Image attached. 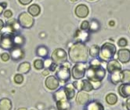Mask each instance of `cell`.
I'll use <instances>...</instances> for the list:
<instances>
[{"mask_svg":"<svg viewBox=\"0 0 130 110\" xmlns=\"http://www.w3.org/2000/svg\"><path fill=\"white\" fill-rule=\"evenodd\" d=\"M93 85H92V82L89 79H82V90L89 92L93 90Z\"/></svg>","mask_w":130,"mask_h":110,"instance_id":"cell-23","label":"cell"},{"mask_svg":"<svg viewBox=\"0 0 130 110\" xmlns=\"http://www.w3.org/2000/svg\"><path fill=\"white\" fill-rule=\"evenodd\" d=\"M53 98H54L55 102H57V101H60L63 99L68 98L66 96V93H65L64 88H60L58 90L56 91V92L53 94Z\"/></svg>","mask_w":130,"mask_h":110,"instance_id":"cell-21","label":"cell"},{"mask_svg":"<svg viewBox=\"0 0 130 110\" xmlns=\"http://www.w3.org/2000/svg\"><path fill=\"white\" fill-rule=\"evenodd\" d=\"M85 110H104V107L97 101H92L86 105Z\"/></svg>","mask_w":130,"mask_h":110,"instance_id":"cell-16","label":"cell"},{"mask_svg":"<svg viewBox=\"0 0 130 110\" xmlns=\"http://www.w3.org/2000/svg\"><path fill=\"white\" fill-rule=\"evenodd\" d=\"M57 64L53 63L52 65H51V66L49 68V69H50L51 72H54V71L57 70Z\"/></svg>","mask_w":130,"mask_h":110,"instance_id":"cell-42","label":"cell"},{"mask_svg":"<svg viewBox=\"0 0 130 110\" xmlns=\"http://www.w3.org/2000/svg\"><path fill=\"white\" fill-rule=\"evenodd\" d=\"M69 58L73 63H86L89 59V50L87 46L82 42L73 44L68 51Z\"/></svg>","mask_w":130,"mask_h":110,"instance_id":"cell-1","label":"cell"},{"mask_svg":"<svg viewBox=\"0 0 130 110\" xmlns=\"http://www.w3.org/2000/svg\"><path fill=\"white\" fill-rule=\"evenodd\" d=\"M107 69L110 74L115 72L122 71V65H120V63L117 60H110V61H108L107 65Z\"/></svg>","mask_w":130,"mask_h":110,"instance_id":"cell-13","label":"cell"},{"mask_svg":"<svg viewBox=\"0 0 130 110\" xmlns=\"http://www.w3.org/2000/svg\"><path fill=\"white\" fill-rule=\"evenodd\" d=\"M28 13L33 16V17H36V16H39L41 13V8L39 5L37 4H32L31 6H30L28 7Z\"/></svg>","mask_w":130,"mask_h":110,"instance_id":"cell-24","label":"cell"},{"mask_svg":"<svg viewBox=\"0 0 130 110\" xmlns=\"http://www.w3.org/2000/svg\"><path fill=\"white\" fill-rule=\"evenodd\" d=\"M89 1H94V0H89Z\"/></svg>","mask_w":130,"mask_h":110,"instance_id":"cell-52","label":"cell"},{"mask_svg":"<svg viewBox=\"0 0 130 110\" xmlns=\"http://www.w3.org/2000/svg\"><path fill=\"white\" fill-rule=\"evenodd\" d=\"M110 80L113 84H118L122 82V71H118L111 73L110 76Z\"/></svg>","mask_w":130,"mask_h":110,"instance_id":"cell-20","label":"cell"},{"mask_svg":"<svg viewBox=\"0 0 130 110\" xmlns=\"http://www.w3.org/2000/svg\"><path fill=\"white\" fill-rule=\"evenodd\" d=\"M118 44L119 47H124L125 46H127L128 44V41L125 38H121L118 41Z\"/></svg>","mask_w":130,"mask_h":110,"instance_id":"cell-34","label":"cell"},{"mask_svg":"<svg viewBox=\"0 0 130 110\" xmlns=\"http://www.w3.org/2000/svg\"><path fill=\"white\" fill-rule=\"evenodd\" d=\"M3 9H4V8H3L1 5H0V15H1V14L3 13Z\"/></svg>","mask_w":130,"mask_h":110,"instance_id":"cell-46","label":"cell"},{"mask_svg":"<svg viewBox=\"0 0 130 110\" xmlns=\"http://www.w3.org/2000/svg\"><path fill=\"white\" fill-rule=\"evenodd\" d=\"M49 74H50V70H48V69H45L42 72V75L43 76H49Z\"/></svg>","mask_w":130,"mask_h":110,"instance_id":"cell-44","label":"cell"},{"mask_svg":"<svg viewBox=\"0 0 130 110\" xmlns=\"http://www.w3.org/2000/svg\"><path fill=\"white\" fill-rule=\"evenodd\" d=\"M90 65H100V61L98 59H93L90 61Z\"/></svg>","mask_w":130,"mask_h":110,"instance_id":"cell-39","label":"cell"},{"mask_svg":"<svg viewBox=\"0 0 130 110\" xmlns=\"http://www.w3.org/2000/svg\"><path fill=\"white\" fill-rule=\"evenodd\" d=\"M56 76L63 84L67 82L71 78V70L68 64L64 63L63 65H61L57 68V72H56Z\"/></svg>","mask_w":130,"mask_h":110,"instance_id":"cell-4","label":"cell"},{"mask_svg":"<svg viewBox=\"0 0 130 110\" xmlns=\"http://www.w3.org/2000/svg\"><path fill=\"white\" fill-rule=\"evenodd\" d=\"M0 5H1L3 8H6V6H7L6 3H0Z\"/></svg>","mask_w":130,"mask_h":110,"instance_id":"cell-47","label":"cell"},{"mask_svg":"<svg viewBox=\"0 0 130 110\" xmlns=\"http://www.w3.org/2000/svg\"><path fill=\"white\" fill-rule=\"evenodd\" d=\"M51 59L53 63L57 64V65H61L63 64L66 63L68 61V54L67 52L63 49L58 48L56 49L51 55Z\"/></svg>","mask_w":130,"mask_h":110,"instance_id":"cell-5","label":"cell"},{"mask_svg":"<svg viewBox=\"0 0 130 110\" xmlns=\"http://www.w3.org/2000/svg\"><path fill=\"white\" fill-rule=\"evenodd\" d=\"M17 110H27L26 108H23V107H21V108H19Z\"/></svg>","mask_w":130,"mask_h":110,"instance_id":"cell-48","label":"cell"},{"mask_svg":"<svg viewBox=\"0 0 130 110\" xmlns=\"http://www.w3.org/2000/svg\"><path fill=\"white\" fill-rule=\"evenodd\" d=\"M73 85L75 89L78 90H82V80L81 81H75L73 82Z\"/></svg>","mask_w":130,"mask_h":110,"instance_id":"cell-37","label":"cell"},{"mask_svg":"<svg viewBox=\"0 0 130 110\" xmlns=\"http://www.w3.org/2000/svg\"><path fill=\"white\" fill-rule=\"evenodd\" d=\"M116 53V47L113 43H106L100 48V57L104 60L113 58Z\"/></svg>","mask_w":130,"mask_h":110,"instance_id":"cell-3","label":"cell"},{"mask_svg":"<svg viewBox=\"0 0 130 110\" xmlns=\"http://www.w3.org/2000/svg\"><path fill=\"white\" fill-rule=\"evenodd\" d=\"M12 102L6 98L0 100V110H11L12 109Z\"/></svg>","mask_w":130,"mask_h":110,"instance_id":"cell-19","label":"cell"},{"mask_svg":"<svg viewBox=\"0 0 130 110\" xmlns=\"http://www.w3.org/2000/svg\"><path fill=\"white\" fill-rule=\"evenodd\" d=\"M10 57L14 61H20L24 57V52L19 47H14L10 50Z\"/></svg>","mask_w":130,"mask_h":110,"instance_id":"cell-12","label":"cell"},{"mask_svg":"<svg viewBox=\"0 0 130 110\" xmlns=\"http://www.w3.org/2000/svg\"><path fill=\"white\" fill-rule=\"evenodd\" d=\"M106 102L110 105H115L118 102V97L114 93H110L108 94L107 96H106Z\"/></svg>","mask_w":130,"mask_h":110,"instance_id":"cell-26","label":"cell"},{"mask_svg":"<svg viewBox=\"0 0 130 110\" xmlns=\"http://www.w3.org/2000/svg\"><path fill=\"white\" fill-rule=\"evenodd\" d=\"M0 56H1V59H2V61H4V62H6V61H8L10 59V55L8 53H3L1 55H0Z\"/></svg>","mask_w":130,"mask_h":110,"instance_id":"cell-35","label":"cell"},{"mask_svg":"<svg viewBox=\"0 0 130 110\" xmlns=\"http://www.w3.org/2000/svg\"><path fill=\"white\" fill-rule=\"evenodd\" d=\"M92 84L93 85L94 89H98L101 86V82H92Z\"/></svg>","mask_w":130,"mask_h":110,"instance_id":"cell-41","label":"cell"},{"mask_svg":"<svg viewBox=\"0 0 130 110\" xmlns=\"http://www.w3.org/2000/svg\"><path fill=\"white\" fill-rule=\"evenodd\" d=\"M13 39L10 35H3L0 39V47L3 50H11L13 47Z\"/></svg>","mask_w":130,"mask_h":110,"instance_id":"cell-8","label":"cell"},{"mask_svg":"<svg viewBox=\"0 0 130 110\" xmlns=\"http://www.w3.org/2000/svg\"><path fill=\"white\" fill-rule=\"evenodd\" d=\"M48 53H49V50H48L47 47H45V46H40V47H39L36 50L37 56L40 57V58H45L48 56Z\"/></svg>","mask_w":130,"mask_h":110,"instance_id":"cell-25","label":"cell"},{"mask_svg":"<svg viewBox=\"0 0 130 110\" xmlns=\"http://www.w3.org/2000/svg\"><path fill=\"white\" fill-rule=\"evenodd\" d=\"M122 82L123 84H130V70L122 71Z\"/></svg>","mask_w":130,"mask_h":110,"instance_id":"cell-27","label":"cell"},{"mask_svg":"<svg viewBox=\"0 0 130 110\" xmlns=\"http://www.w3.org/2000/svg\"><path fill=\"white\" fill-rule=\"evenodd\" d=\"M119 94L123 98H130V84H123L118 88Z\"/></svg>","mask_w":130,"mask_h":110,"instance_id":"cell-15","label":"cell"},{"mask_svg":"<svg viewBox=\"0 0 130 110\" xmlns=\"http://www.w3.org/2000/svg\"><path fill=\"white\" fill-rule=\"evenodd\" d=\"M75 13L79 18H86L89 14V8L84 4H80L76 6Z\"/></svg>","mask_w":130,"mask_h":110,"instance_id":"cell-14","label":"cell"},{"mask_svg":"<svg viewBox=\"0 0 130 110\" xmlns=\"http://www.w3.org/2000/svg\"><path fill=\"white\" fill-rule=\"evenodd\" d=\"M118 58L123 63L126 64L130 61V50L128 49H121L118 51Z\"/></svg>","mask_w":130,"mask_h":110,"instance_id":"cell-11","label":"cell"},{"mask_svg":"<svg viewBox=\"0 0 130 110\" xmlns=\"http://www.w3.org/2000/svg\"><path fill=\"white\" fill-rule=\"evenodd\" d=\"M18 1H19V3L21 4H22L24 6H26V5H28L29 3H31L32 0H18Z\"/></svg>","mask_w":130,"mask_h":110,"instance_id":"cell-40","label":"cell"},{"mask_svg":"<svg viewBox=\"0 0 130 110\" xmlns=\"http://www.w3.org/2000/svg\"><path fill=\"white\" fill-rule=\"evenodd\" d=\"M56 104H57V108L58 110H69L71 106L68 98L57 101L56 102Z\"/></svg>","mask_w":130,"mask_h":110,"instance_id":"cell-17","label":"cell"},{"mask_svg":"<svg viewBox=\"0 0 130 110\" xmlns=\"http://www.w3.org/2000/svg\"><path fill=\"white\" fill-rule=\"evenodd\" d=\"M3 15H4V17H6V18H10V17H12V15H13V13H12L11 10H6V11L4 12Z\"/></svg>","mask_w":130,"mask_h":110,"instance_id":"cell-38","label":"cell"},{"mask_svg":"<svg viewBox=\"0 0 130 110\" xmlns=\"http://www.w3.org/2000/svg\"><path fill=\"white\" fill-rule=\"evenodd\" d=\"M34 67L37 70H41L42 69L44 66V61L41 59H37L34 61Z\"/></svg>","mask_w":130,"mask_h":110,"instance_id":"cell-29","label":"cell"},{"mask_svg":"<svg viewBox=\"0 0 130 110\" xmlns=\"http://www.w3.org/2000/svg\"><path fill=\"white\" fill-rule=\"evenodd\" d=\"M100 53V48L97 45H92L89 49V55L92 58H96Z\"/></svg>","mask_w":130,"mask_h":110,"instance_id":"cell-28","label":"cell"},{"mask_svg":"<svg viewBox=\"0 0 130 110\" xmlns=\"http://www.w3.org/2000/svg\"><path fill=\"white\" fill-rule=\"evenodd\" d=\"M99 29V23L96 21H92L90 24V30L91 31H96Z\"/></svg>","mask_w":130,"mask_h":110,"instance_id":"cell-33","label":"cell"},{"mask_svg":"<svg viewBox=\"0 0 130 110\" xmlns=\"http://www.w3.org/2000/svg\"><path fill=\"white\" fill-rule=\"evenodd\" d=\"M53 63V61H52V59H49V58H46L45 61H44V66H45V68H49L50 66H51V65Z\"/></svg>","mask_w":130,"mask_h":110,"instance_id":"cell-36","label":"cell"},{"mask_svg":"<svg viewBox=\"0 0 130 110\" xmlns=\"http://www.w3.org/2000/svg\"><path fill=\"white\" fill-rule=\"evenodd\" d=\"M3 27H4V22L0 19V31L3 29Z\"/></svg>","mask_w":130,"mask_h":110,"instance_id":"cell-45","label":"cell"},{"mask_svg":"<svg viewBox=\"0 0 130 110\" xmlns=\"http://www.w3.org/2000/svg\"><path fill=\"white\" fill-rule=\"evenodd\" d=\"M45 86L50 90H57L60 86V80L57 76H50L45 79Z\"/></svg>","mask_w":130,"mask_h":110,"instance_id":"cell-9","label":"cell"},{"mask_svg":"<svg viewBox=\"0 0 130 110\" xmlns=\"http://www.w3.org/2000/svg\"><path fill=\"white\" fill-rule=\"evenodd\" d=\"M13 43L16 45V47H19V46H21L24 44V38L22 36L20 35H17L13 38Z\"/></svg>","mask_w":130,"mask_h":110,"instance_id":"cell-30","label":"cell"},{"mask_svg":"<svg viewBox=\"0 0 130 110\" xmlns=\"http://www.w3.org/2000/svg\"><path fill=\"white\" fill-rule=\"evenodd\" d=\"M14 82H16V84H21L24 81V76H22V74H21V73H19V74H16L14 76Z\"/></svg>","mask_w":130,"mask_h":110,"instance_id":"cell-31","label":"cell"},{"mask_svg":"<svg viewBox=\"0 0 130 110\" xmlns=\"http://www.w3.org/2000/svg\"><path fill=\"white\" fill-rule=\"evenodd\" d=\"M86 77L92 82H101L106 76V70L101 65H91L87 68Z\"/></svg>","mask_w":130,"mask_h":110,"instance_id":"cell-2","label":"cell"},{"mask_svg":"<svg viewBox=\"0 0 130 110\" xmlns=\"http://www.w3.org/2000/svg\"><path fill=\"white\" fill-rule=\"evenodd\" d=\"M71 2H77L78 0H71Z\"/></svg>","mask_w":130,"mask_h":110,"instance_id":"cell-50","label":"cell"},{"mask_svg":"<svg viewBox=\"0 0 130 110\" xmlns=\"http://www.w3.org/2000/svg\"><path fill=\"white\" fill-rule=\"evenodd\" d=\"M126 107L128 110H130V98H128L126 101Z\"/></svg>","mask_w":130,"mask_h":110,"instance_id":"cell-43","label":"cell"},{"mask_svg":"<svg viewBox=\"0 0 130 110\" xmlns=\"http://www.w3.org/2000/svg\"><path fill=\"white\" fill-rule=\"evenodd\" d=\"M34 18L28 13L23 12L18 17V23H19V24L21 27L24 28V29H30V28H31L34 24Z\"/></svg>","mask_w":130,"mask_h":110,"instance_id":"cell-7","label":"cell"},{"mask_svg":"<svg viewBox=\"0 0 130 110\" xmlns=\"http://www.w3.org/2000/svg\"><path fill=\"white\" fill-rule=\"evenodd\" d=\"M50 110H55L54 108H50Z\"/></svg>","mask_w":130,"mask_h":110,"instance_id":"cell-51","label":"cell"},{"mask_svg":"<svg viewBox=\"0 0 130 110\" xmlns=\"http://www.w3.org/2000/svg\"><path fill=\"white\" fill-rule=\"evenodd\" d=\"M65 93H66V96L68 100L72 99L75 95V87H74L73 84H68L64 87Z\"/></svg>","mask_w":130,"mask_h":110,"instance_id":"cell-18","label":"cell"},{"mask_svg":"<svg viewBox=\"0 0 130 110\" xmlns=\"http://www.w3.org/2000/svg\"><path fill=\"white\" fill-rule=\"evenodd\" d=\"M87 71V66L86 63L80 62L76 63L71 68V76L74 79H80L85 76Z\"/></svg>","mask_w":130,"mask_h":110,"instance_id":"cell-6","label":"cell"},{"mask_svg":"<svg viewBox=\"0 0 130 110\" xmlns=\"http://www.w3.org/2000/svg\"><path fill=\"white\" fill-rule=\"evenodd\" d=\"M30 70H31V65H30V63L27 61H24L20 64V65L18 66V68H17L18 72L21 73V74H26V73H27Z\"/></svg>","mask_w":130,"mask_h":110,"instance_id":"cell-22","label":"cell"},{"mask_svg":"<svg viewBox=\"0 0 130 110\" xmlns=\"http://www.w3.org/2000/svg\"><path fill=\"white\" fill-rule=\"evenodd\" d=\"M90 29V24L89 23V21H84L82 24H81V29L83 30V31H87Z\"/></svg>","mask_w":130,"mask_h":110,"instance_id":"cell-32","label":"cell"},{"mask_svg":"<svg viewBox=\"0 0 130 110\" xmlns=\"http://www.w3.org/2000/svg\"><path fill=\"white\" fill-rule=\"evenodd\" d=\"M76 102L79 105H86L89 102V95L86 91H79L76 96Z\"/></svg>","mask_w":130,"mask_h":110,"instance_id":"cell-10","label":"cell"},{"mask_svg":"<svg viewBox=\"0 0 130 110\" xmlns=\"http://www.w3.org/2000/svg\"><path fill=\"white\" fill-rule=\"evenodd\" d=\"M3 48H2L1 47H0V55H1V54H2V53H3Z\"/></svg>","mask_w":130,"mask_h":110,"instance_id":"cell-49","label":"cell"}]
</instances>
